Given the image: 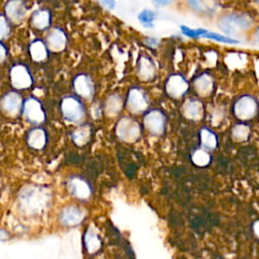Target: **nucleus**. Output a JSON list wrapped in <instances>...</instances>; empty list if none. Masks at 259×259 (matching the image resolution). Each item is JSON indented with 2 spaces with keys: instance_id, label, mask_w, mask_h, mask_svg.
I'll list each match as a JSON object with an SVG mask.
<instances>
[{
  "instance_id": "obj_1",
  "label": "nucleus",
  "mask_w": 259,
  "mask_h": 259,
  "mask_svg": "<svg viewBox=\"0 0 259 259\" xmlns=\"http://www.w3.org/2000/svg\"><path fill=\"white\" fill-rule=\"evenodd\" d=\"M253 22L249 15L243 13H230L222 16L219 20L218 26L228 37L240 35L248 31L252 27Z\"/></svg>"
},
{
  "instance_id": "obj_2",
  "label": "nucleus",
  "mask_w": 259,
  "mask_h": 259,
  "mask_svg": "<svg viewBox=\"0 0 259 259\" xmlns=\"http://www.w3.org/2000/svg\"><path fill=\"white\" fill-rule=\"evenodd\" d=\"M48 201L49 197L47 192L39 187H28L23 191L21 196L23 207H26L28 212H39L46 207Z\"/></svg>"
},
{
  "instance_id": "obj_3",
  "label": "nucleus",
  "mask_w": 259,
  "mask_h": 259,
  "mask_svg": "<svg viewBox=\"0 0 259 259\" xmlns=\"http://www.w3.org/2000/svg\"><path fill=\"white\" fill-rule=\"evenodd\" d=\"M61 110L64 118L71 123L82 122L85 117L84 106L74 96H67L62 101Z\"/></svg>"
},
{
  "instance_id": "obj_4",
  "label": "nucleus",
  "mask_w": 259,
  "mask_h": 259,
  "mask_svg": "<svg viewBox=\"0 0 259 259\" xmlns=\"http://www.w3.org/2000/svg\"><path fill=\"white\" fill-rule=\"evenodd\" d=\"M141 135L140 125L133 119L123 118L117 125V136L124 142H136Z\"/></svg>"
},
{
  "instance_id": "obj_5",
  "label": "nucleus",
  "mask_w": 259,
  "mask_h": 259,
  "mask_svg": "<svg viewBox=\"0 0 259 259\" xmlns=\"http://www.w3.org/2000/svg\"><path fill=\"white\" fill-rule=\"evenodd\" d=\"M258 109V104L253 96L244 95L240 97L234 105V113L236 118L241 121H248L253 119Z\"/></svg>"
},
{
  "instance_id": "obj_6",
  "label": "nucleus",
  "mask_w": 259,
  "mask_h": 259,
  "mask_svg": "<svg viewBox=\"0 0 259 259\" xmlns=\"http://www.w3.org/2000/svg\"><path fill=\"white\" fill-rule=\"evenodd\" d=\"M181 32L190 38V39H201V38H206V39H209V40H213V41H216V42H219V43H225V44H239V42L231 37H228V36H223L221 34H217V32H214V31H209L206 28H190L188 26H181Z\"/></svg>"
},
{
  "instance_id": "obj_7",
  "label": "nucleus",
  "mask_w": 259,
  "mask_h": 259,
  "mask_svg": "<svg viewBox=\"0 0 259 259\" xmlns=\"http://www.w3.org/2000/svg\"><path fill=\"white\" fill-rule=\"evenodd\" d=\"M189 84L184 76L172 74L166 81L165 89L167 94L174 100H180L188 91Z\"/></svg>"
},
{
  "instance_id": "obj_8",
  "label": "nucleus",
  "mask_w": 259,
  "mask_h": 259,
  "mask_svg": "<svg viewBox=\"0 0 259 259\" xmlns=\"http://www.w3.org/2000/svg\"><path fill=\"white\" fill-rule=\"evenodd\" d=\"M166 119L164 113L154 109L149 111L144 118V126L147 131L155 136H160L164 133Z\"/></svg>"
},
{
  "instance_id": "obj_9",
  "label": "nucleus",
  "mask_w": 259,
  "mask_h": 259,
  "mask_svg": "<svg viewBox=\"0 0 259 259\" xmlns=\"http://www.w3.org/2000/svg\"><path fill=\"white\" fill-rule=\"evenodd\" d=\"M23 111L26 120L31 124L39 125L46 120L45 111L43 110L42 104L39 101L32 99V97L25 102Z\"/></svg>"
},
{
  "instance_id": "obj_10",
  "label": "nucleus",
  "mask_w": 259,
  "mask_h": 259,
  "mask_svg": "<svg viewBox=\"0 0 259 259\" xmlns=\"http://www.w3.org/2000/svg\"><path fill=\"white\" fill-rule=\"evenodd\" d=\"M127 107L130 111L136 113V115L144 112L148 107V101L145 93L139 88L131 89L128 95Z\"/></svg>"
},
{
  "instance_id": "obj_11",
  "label": "nucleus",
  "mask_w": 259,
  "mask_h": 259,
  "mask_svg": "<svg viewBox=\"0 0 259 259\" xmlns=\"http://www.w3.org/2000/svg\"><path fill=\"white\" fill-rule=\"evenodd\" d=\"M85 218V213L82 208L76 206H69L64 207L60 213V222L62 225L73 227L82 222Z\"/></svg>"
},
{
  "instance_id": "obj_12",
  "label": "nucleus",
  "mask_w": 259,
  "mask_h": 259,
  "mask_svg": "<svg viewBox=\"0 0 259 259\" xmlns=\"http://www.w3.org/2000/svg\"><path fill=\"white\" fill-rule=\"evenodd\" d=\"M10 76L13 87L18 89L28 88L32 83V79L28 70L23 65H15L11 69Z\"/></svg>"
},
{
  "instance_id": "obj_13",
  "label": "nucleus",
  "mask_w": 259,
  "mask_h": 259,
  "mask_svg": "<svg viewBox=\"0 0 259 259\" xmlns=\"http://www.w3.org/2000/svg\"><path fill=\"white\" fill-rule=\"evenodd\" d=\"M68 188L79 200H86L91 196V186L82 177L73 176L68 181Z\"/></svg>"
},
{
  "instance_id": "obj_14",
  "label": "nucleus",
  "mask_w": 259,
  "mask_h": 259,
  "mask_svg": "<svg viewBox=\"0 0 259 259\" xmlns=\"http://www.w3.org/2000/svg\"><path fill=\"white\" fill-rule=\"evenodd\" d=\"M1 109L9 116L19 115L24 107L22 96L16 92H9L3 96L0 103Z\"/></svg>"
},
{
  "instance_id": "obj_15",
  "label": "nucleus",
  "mask_w": 259,
  "mask_h": 259,
  "mask_svg": "<svg viewBox=\"0 0 259 259\" xmlns=\"http://www.w3.org/2000/svg\"><path fill=\"white\" fill-rule=\"evenodd\" d=\"M215 81L208 73H202L193 80V88L201 97H208L214 91Z\"/></svg>"
},
{
  "instance_id": "obj_16",
  "label": "nucleus",
  "mask_w": 259,
  "mask_h": 259,
  "mask_svg": "<svg viewBox=\"0 0 259 259\" xmlns=\"http://www.w3.org/2000/svg\"><path fill=\"white\" fill-rule=\"evenodd\" d=\"M181 112L187 120L200 121L204 117V104L196 99L187 100L181 106Z\"/></svg>"
},
{
  "instance_id": "obj_17",
  "label": "nucleus",
  "mask_w": 259,
  "mask_h": 259,
  "mask_svg": "<svg viewBox=\"0 0 259 259\" xmlns=\"http://www.w3.org/2000/svg\"><path fill=\"white\" fill-rule=\"evenodd\" d=\"M188 6L201 14H213L218 9L217 0H186Z\"/></svg>"
},
{
  "instance_id": "obj_18",
  "label": "nucleus",
  "mask_w": 259,
  "mask_h": 259,
  "mask_svg": "<svg viewBox=\"0 0 259 259\" xmlns=\"http://www.w3.org/2000/svg\"><path fill=\"white\" fill-rule=\"evenodd\" d=\"M74 88L78 95L82 96V97H86V99L91 97L94 91V87H93L91 80L85 75H79L75 78Z\"/></svg>"
},
{
  "instance_id": "obj_19",
  "label": "nucleus",
  "mask_w": 259,
  "mask_h": 259,
  "mask_svg": "<svg viewBox=\"0 0 259 259\" xmlns=\"http://www.w3.org/2000/svg\"><path fill=\"white\" fill-rule=\"evenodd\" d=\"M47 42H48L49 48H50L51 50L59 52V51H62L65 48V46H66L67 39L61 29L54 28L50 34L48 35Z\"/></svg>"
},
{
  "instance_id": "obj_20",
  "label": "nucleus",
  "mask_w": 259,
  "mask_h": 259,
  "mask_svg": "<svg viewBox=\"0 0 259 259\" xmlns=\"http://www.w3.org/2000/svg\"><path fill=\"white\" fill-rule=\"evenodd\" d=\"M47 143V135L45 130L42 128H35L28 133L27 144L31 148L41 150L43 149Z\"/></svg>"
},
{
  "instance_id": "obj_21",
  "label": "nucleus",
  "mask_w": 259,
  "mask_h": 259,
  "mask_svg": "<svg viewBox=\"0 0 259 259\" xmlns=\"http://www.w3.org/2000/svg\"><path fill=\"white\" fill-rule=\"evenodd\" d=\"M138 74L145 81L152 80L156 74L154 63L147 57H142L138 65Z\"/></svg>"
},
{
  "instance_id": "obj_22",
  "label": "nucleus",
  "mask_w": 259,
  "mask_h": 259,
  "mask_svg": "<svg viewBox=\"0 0 259 259\" xmlns=\"http://www.w3.org/2000/svg\"><path fill=\"white\" fill-rule=\"evenodd\" d=\"M6 13L14 22L22 21L26 15V6L22 0H11L6 5Z\"/></svg>"
},
{
  "instance_id": "obj_23",
  "label": "nucleus",
  "mask_w": 259,
  "mask_h": 259,
  "mask_svg": "<svg viewBox=\"0 0 259 259\" xmlns=\"http://www.w3.org/2000/svg\"><path fill=\"white\" fill-rule=\"evenodd\" d=\"M84 244L89 253H95L101 249L102 241L99 235H97V233L92 228H89L85 233Z\"/></svg>"
},
{
  "instance_id": "obj_24",
  "label": "nucleus",
  "mask_w": 259,
  "mask_h": 259,
  "mask_svg": "<svg viewBox=\"0 0 259 259\" xmlns=\"http://www.w3.org/2000/svg\"><path fill=\"white\" fill-rule=\"evenodd\" d=\"M202 147L207 151H212L217 147V137L207 129H202L200 132Z\"/></svg>"
},
{
  "instance_id": "obj_25",
  "label": "nucleus",
  "mask_w": 259,
  "mask_h": 259,
  "mask_svg": "<svg viewBox=\"0 0 259 259\" xmlns=\"http://www.w3.org/2000/svg\"><path fill=\"white\" fill-rule=\"evenodd\" d=\"M50 13L47 10H38L31 18V25L38 29H45L50 26Z\"/></svg>"
},
{
  "instance_id": "obj_26",
  "label": "nucleus",
  "mask_w": 259,
  "mask_h": 259,
  "mask_svg": "<svg viewBox=\"0 0 259 259\" xmlns=\"http://www.w3.org/2000/svg\"><path fill=\"white\" fill-rule=\"evenodd\" d=\"M90 136H91V130L87 125L77 128L72 133V139L74 143L78 146H83L87 144L90 139Z\"/></svg>"
},
{
  "instance_id": "obj_27",
  "label": "nucleus",
  "mask_w": 259,
  "mask_h": 259,
  "mask_svg": "<svg viewBox=\"0 0 259 259\" xmlns=\"http://www.w3.org/2000/svg\"><path fill=\"white\" fill-rule=\"evenodd\" d=\"M29 53L31 58L35 61H43L44 59H46L48 54L47 47L42 41L38 40L30 45Z\"/></svg>"
},
{
  "instance_id": "obj_28",
  "label": "nucleus",
  "mask_w": 259,
  "mask_h": 259,
  "mask_svg": "<svg viewBox=\"0 0 259 259\" xmlns=\"http://www.w3.org/2000/svg\"><path fill=\"white\" fill-rule=\"evenodd\" d=\"M250 135V128L246 125L239 124L232 128L231 137L235 142H245Z\"/></svg>"
},
{
  "instance_id": "obj_29",
  "label": "nucleus",
  "mask_w": 259,
  "mask_h": 259,
  "mask_svg": "<svg viewBox=\"0 0 259 259\" xmlns=\"http://www.w3.org/2000/svg\"><path fill=\"white\" fill-rule=\"evenodd\" d=\"M123 106V102L118 95H111L106 103V113L108 116H117L121 111Z\"/></svg>"
},
{
  "instance_id": "obj_30",
  "label": "nucleus",
  "mask_w": 259,
  "mask_h": 259,
  "mask_svg": "<svg viewBox=\"0 0 259 259\" xmlns=\"http://www.w3.org/2000/svg\"><path fill=\"white\" fill-rule=\"evenodd\" d=\"M191 160L197 166L205 167L209 164L210 156L207 150L202 148V149H198L194 151V153L191 156Z\"/></svg>"
},
{
  "instance_id": "obj_31",
  "label": "nucleus",
  "mask_w": 259,
  "mask_h": 259,
  "mask_svg": "<svg viewBox=\"0 0 259 259\" xmlns=\"http://www.w3.org/2000/svg\"><path fill=\"white\" fill-rule=\"evenodd\" d=\"M139 22L145 26V27H152L153 23L156 19V14L154 11L150 9H144L138 16Z\"/></svg>"
},
{
  "instance_id": "obj_32",
  "label": "nucleus",
  "mask_w": 259,
  "mask_h": 259,
  "mask_svg": "<svg viewBox=\"0 0 259 259\" xmlns=\"http://www.w3.org/2000/svg\"><path fill=\"white\" fill-rule=\"evenodd\" d=\"M10 31L9 24L3 15H0V40L5 39Z\"/></svg>"
},
{
  "instance_id": "obj_33",
  "label": "nucleus",
  "mask_w": 259,
  "mask_h": 259,
  "mask_svg": "<svg viewBox=\"0 0 259 259\" xmlns=\"http://www.w3.org/2000/svg\"><path fill=\"white\" fill-rule=\"evenodd\" d=\"M224 117V111L222 108H217V110L213 113V118H212V124L216 127L218 124L221 123Z\"/></svg>"
},
{
  "instance_id": "obj_34",
  "label": "nucleus",
  "mask_w": 259,
  "mask_h": 259,
  "mask_svg": "<svg viewBox=\"0 0 259 259\" xmlns=\"http://www.w3.org/2000/svg\"><path fill=\"white\" fill-rule=\"evenodd\" d=\"M99 1L104 6H105L106 8H109V9L115 8V6H116V1H115V0H99Z\"/></svg>"
},
{
  "instance_id": "obj_35",
  "label": "nucleus",
  "mask_w": 259,
  "mask_h": 259,
  "mask_svg": "<svg viewBox=\"0 0 259 259\" xmlns=\"http://www.w3.org/2000/svg\"><path fill=\"white\" fill-rule=\"evenodd\" d=\"M174 0H153V2L157 6H166L171 4Z\"/></svg>"
},
{
  "instance_id": "obj_36",
  "label": "nucleus",
  "mask_w": 259,
  "mask_h": 259,
  "mask_svg": "<svg viewBox=\"0 0 259 259\" xmlns=\"http://www.w3.org/2000/svg\"><path fill=\"white\" fill-rule=\"evenodd\" d=\"M6 57V50H5V47L0 43V62H2L5 60Z\"/></svg>"
},
{
  "instance_id": "obj_37",
  "label": "nucleus",
  "mask_w": 259,
  "mask_h": 259,
  "mask_svg": "<svg viewBox=\"0 0 259 259\" xmlns=\"http://www.w3.org/2000/svg\"><path fill=\"white\" fill-rule=\"evenodd\" d=\"M9 238V234L5 230H0V241H6Z\"/></svg>"
},
{
  "instance_id": "obj_38",
  "label": "nucleus",
  "mask_w": 259,
  "mask_h": 259,
  "mask_svg": "<svg viewBox=\"0 0 259 259\" xmlns=\"http://www.w3.org/2000/svg\"><path fill=\"white\" fill-rule=\"evenodd\" d=\"M253 231L255 233V235L259 238V221L255 222L253 225Z\"/></svg>"
},
{
  "instance_id": "obj_39",
  "label": "nucleus",
  "mask_w": 259,
  "mask_h": 259,
  "mask_svg": "<svg viewBox=\"0 0 259 259\" xmlns=\"http://www.w3.org/2000/svg\"><path fill=\"white\" fill-rule=\"evenodd\" d=\"M255 36H256V40H257V42L259 43V27L257 28V30H256V34H255Z\"/></svg>"
},
{
  "instance_id": "obj_40",
  "label": "nucleus",
  "mask_w": 259,
  "mask_h": 259,
  "mask_svg": "<svg viewBox=\"0 0 259 259\" xmlns=\"http://www.w3.org/2000/svg\"><path fill=\"white\" fill-rule=\"evenodd\" d=\"M255 1H256L258 4H259V0H255Z\"/></svg>"
}]
</instances>
